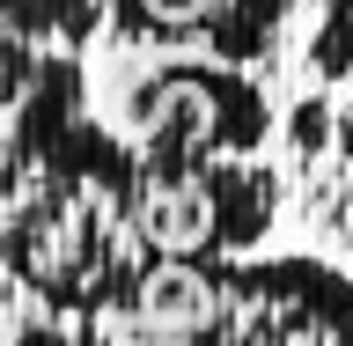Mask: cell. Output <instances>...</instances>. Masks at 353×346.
I'll return each mask as SVG.
<instances>
[{
	"label": "cell",
	"mask_w": 353,
	"mask_h": 346,
	"mask_svg": "<svg viewBox=\"0 0 353 346\" xmlns=\"http://www.w3.org/2000/svg\"><path fill=\"white\" fill-rule=\"evenodd\" d=\"M287 177L302 192V214L324 243H339L353 258V96H331V81L316 96L287 110Z\"/></svg>",
	"instance_id": "3957f363"
},
{
	"label": "cell",
	"mask_w": 353,
	"mask_h": 346,
	"mask_svg": "<svg viewBox=\"0 0 353 346\" xmlns=\"http://www.w3.org/2000/svg\"><path fill=\"white\" fill-rule=\"evenodd\" d=\"M125 133L140 140V162H192V155H265L280 133L272 96L250 66L214 59V52H176L125 81Z\"/></svg>",
	"instance_id": "6da1fadb"
},
{
	"label": "cell",
	"mask_w": 353,
	"mask_h": 346,
	"mask_svg": "<svg viewBox=\"0 0 353 346\" xmlns=\"http://www.w3.org/2000/svg\"><path fill=\"white\" fill-rule=\"evenodd\" d=\"M302 66L331 88H353V0H316V30L302 44Z\"/></svg>",
	"instance_id": "52a82bcc"
},
{
	"label": "cell",
	"mask_w": 353,
	"mask_h": 346,
	"mask_svg": "<svg viewBox=\"0 0 353 346\" xmlns=\"http://www.w3.org/2000/svg\"><path fill=\"white\" fill-rule=\"evenodd\" d=\"M8 346H118L110 317H66V309H30L8 325Z\"/></svg>",
	"instance_id": "ba28073f"
},
{
	"label": "cell",
	"mask_w": 353,
	"mask_h": 346,
	"mask_svg": "<svg viewBox=\"0 0 353 346\" xmlns=\"http://www.w3.org/2000/svg\"><path fill=\"white\" fill-rule=\"evenodd\" d=\"M243 295L272 317L280 346H353V273L316 251L243 258Z\"/></svg>",
	"instance_id": "277c9868"
},
{
	"label": "cell",
	"mask_w": 353,
	"mask_h": 346,
	"mask_svg": "<svg viewBox=\"0 0 353 346\" xmlns=\"http://www.w3.org/2000/svg\"><path fill=\"white\" fill-rule=\"evenodd\" d=\"M280 170L265 155H192L140 177V229L154 251L250 258L280 221Z\"/></svg>",
	"instance_id": "7a4b0ae2"
},
{
	"label": "cell",
	"mask_w": 353,
	"mask_h": 346,
	"mask_svg": "<svg viewBox=\"0 0 353 346\" xmlns=\"http://www.w3.org/2000/svg\"><path fill=\"white\" fill-rule=\"evenodd\" d=\"M0 15L8 37H30L37 52H88L103 30V0H0Z\"/></svg>",
	"instance_id": "8992f818"
},
{
	"label": "cell",
	"mask_w": 353,
	"mask_h": 346,
	"mask_svg": "<svg viewBox=\"0 0 353 346\" xmlns=\"http://www.w3.org/2000/svg\"><path fill=\"white\" fill-rule=\"evenodd\" d=\"M228 0H103V30L125 52H206Z\"/></svg>",
	"instance_id": "5b68a950"
}]
</instances>
